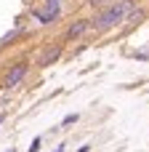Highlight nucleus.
Returning a JSON list of instances; mask_svg holds the SVG:
<instances>
[{
	"label": "nucleus",
	"mask_w": 149,
	"mask_h": 152,
	"mask_svg": "<svg viewBox=\"0 0 149 152\" xmlns=\"http://www.w3.org/2000/svg\"><path fill=\"white\" fill-rule=\"evenodd\" d=\"M128 13H133V3H128V0H120V3L109 5L107 11H101V13L96 16V27H99V29H109V27L120 24V21H123Z\"/></svg>",
	"instance_id": "1"
},
{
	"label": "nucleus",
	"mask_w": 149,
	"mask_h": 152,
	"mask_svg": "<svg viewBox=\"0 0 149 152\" xmlns=\"http://www.w3.org/2000/svg\"><path fill=\"white\" fill-rule=\"evenodd\" d=\"M59 11H61V0H45V5H43V8H37V11H35V16H37V21H40V24H51V21H56Z\"/></svg>",
	"instance_id": "2"
},
{
	"label": "nucleus",
	"mask_w": 149,
	"mask_h": 152,
	"mask_svg": "<svg viewBox=\"0 0 149 152\" xmlns=\"http://www.w3.org/2000/svg\"><path fill=\"white\" fill-rule=\"evenodd\" d=\"M24 72H27V64H16L11 72H8V77H5V86L11 88V86H16L21 77H24Z\"/></svg>",
	"instance_id": "3"
},
{
	"label": "nucleus",
	"mask_w": 149,
	"mask_h": 152,
	"mask_svg": "<svg viewBox=\"0 0 149 152\" xmlns=\"http://www.w3.org/2000/svg\"><path fill=\"white\" fill-rule=\"evenodd\" d=\"M85 29H88V19H80L77 24H72V27H69V37H77V35H83Z\"/></svg>",
	"instance_id": "4"
},
{
	"label": "nucleus",
	"mask_w": 149,
	"mask_h": 152,
	"mask_svg": "<svg viewBox=\"0 0 149 152\" xmlns=\"http://www.w3.org/2000/svg\"><path fill=\"white\" fill-rule=\"evenodd\" d=\"M56 56H59V48H56V51H51V53H45V56H43V67H45V64H51Z\"/></svg>",
	"instance_id": "5"
}]
</instances>
